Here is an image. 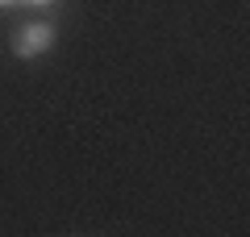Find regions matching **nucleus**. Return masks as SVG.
Returning a JSON list of instances; mask_svg holds the SVG:
<instances>
[{"label": "nucleus", "instance_id": "f257e3e1", "mask_svg": "<svg viewBox=\"0 0 250 237\" xmlns=\"http://www.w3.org/2000/svg\"><path fill=\"white\" fill-rule=\"evenodd\" d=\"M54 42H59L54 21L50 17H29V21H21V25L13 29L9 54H13V59H21V62H34V59H42V54H50Z\"/></svg>", "mask_w": 250, "mask_h": 237}, {"label": "nucleus", "instance_id": "f03ea898", "mask_svg": "<svg viewBox=\"0 0 250 237\" xmlns=\"http://www.w3.org/2000/svg\"><path fill=\"white\" fill-rule=\"evenodd\" d=\"M59 0H21V9H29V13H50Z\"/></svg>", "mask_w": 250, "mask_h": 237}, {"label": "nucleus", "instance_id": "7ed1b4c3", "mask_svg": "<svg viewBox=\"0 0 250 237\" xmlns=\"http://www.w3.org/2000/svg\"><path fill=\"white\" fill-rule=\"evenodd\" d=\"M21 9V0H0V13H17Z\"/></svg>", "mask_w": 250, "mask_h": 237}]
</instances>
